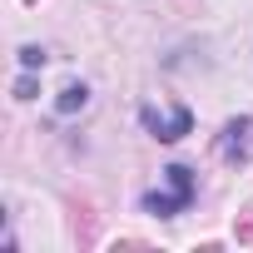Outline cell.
<instances>
[{
    "label": "cell",
    "instance_id": "obj_4",
    "mask_svg": "<svg viewBox=\"0 0 253 253\" xmlns=\"http://www.w3.org/2000/svg\"><path fill=\"white\" fill-rule=\"evenodd\" d=\"M89 104V89L84 84H65L60 89V114H75V109H84Z\"/></svg>",
    "mask_w": 253,
    "mask_h": 253
},
{
    "label": "cell",
    "instance_id": "obj_5",
    "mask_svg": "<svg viewBox=\"0 0 253 253\" xmlns=\"http://www.w3.org/2000/svg\"><path fill=\"white\" fill-rule=\"evenodd\" d=\"M20 65H25V70H40V65H45V50H40V45H25V50H20Z\"/></svg>",
    "mask_w": 253,
    "mask_h": 253
},
{
    "label": "cell",
    "instance_id": "obj_1",
    "mask_svg": "<svg viewBox=\"0 0 253 253\" xmlns=\"http://www.w3.org/2000/svg\"><path fill=\"white\" fill-rule=\"evenodd\" d=\"M189 204H194V174H189L184 164H169V169H164V189L144 194V209L159 213V218H174V213H184Z\"/></svg>",
    "mask_w": 253,
    "mask_h": 253
},
{
    "label": "cell",
    "instance_id": "obj_3",
    "mask_svg": "<svg viewBox=\"0 0 253 253\" xmlns=\"http://www.w3.org/2000/svg\"><path fill=\"white\" fill-rule=\"evenodd\" d=\"M248 134H253V119H233L228 129H223V154H228V159H248V154H253Z\"/></svg>",
    "mask_w": 253,
    "mask_h": 253
},
{
    "label": "cell",
    "instance_id": "obj_2",
    "mask_svg": "<svg viewBox=\"0 0 253 253\" xmlns=\"http://www.w3.org/2000/svg\"><path fill=\"white\" fill-rule=\"evenodd\" d=\"M139 119H144V129H149L154 139H164V144L184 139V134H189V124H194V114H189V109H174V114H159V109H144Z\"/></svg>",
    "mask_w": 253,
    "mask_h": 253
}]
</instances>
